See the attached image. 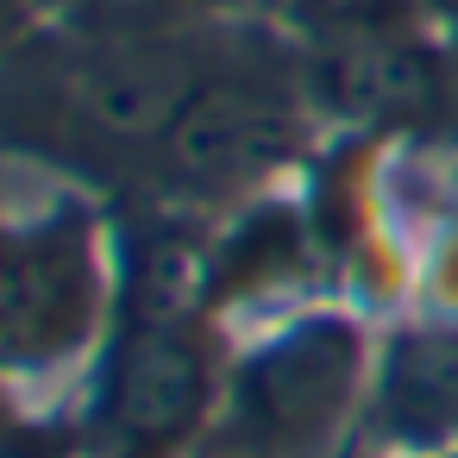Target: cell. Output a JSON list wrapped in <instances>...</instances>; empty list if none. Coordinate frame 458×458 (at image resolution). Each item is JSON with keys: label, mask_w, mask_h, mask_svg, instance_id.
Instances as JSON below:
<instances>
[{"label": "cell", "mask_w": 458, "mask_h": 458, "mask_svg": "<svg viewBox=\"0 0 458 458\" xmlns=\"http://www.w3.org/2000/svg\"><path fill=\"white\" fill-rule=\"evenodd\" d=\"M95 314V258L76 220H0V364H45Z\"/></svg>", "instance_id": "cell-1"}, {"label": "cell", "mask_w": 458, "mask_h": 458, "mask_svg": "<svg viewBox=\"0 0 458 458\" xmlns=\"http://www.w3.org/2000/svg\"><path fill=\"white\" fill-rule=\"evenodd\" d=\"M201 402H208L201 339H189L182 327H151V333L132 339V352L120 358V370L107 383L101 433L120 452H157V445L189 433Z\"/></svg>", "instance_id": "cell-2"}, {"label": "cell", "mask_w": 458, "mask_h": 458, "mask_svg": "<svg viewBox=\"0 0 458 458\" xmlns=\"http://www.w3.org/2000/svg\"><path fill=\"white\" fill-rule=\"evenodd\" d=\"M164 151L189 182H239L289 151V120L251 89H195L170 120Z\"/></svg>", "instance_id": "cell-3"}, {"label": "cell", "mask_w": 458, "mask_h": 458, "mask_svg": "<svg viewBox=\"0 0 458 458\" xmlns=\"http://www.w3.org/2000/svg\"><path fill=\"white\" fill-rule=\"evenodd\" d=\"M76 95L82 114L114 139H164L182 101L195 95V82L164 45H151V32H132L126 45H107L82 64Z\"/></svg>", "instance_id": "cell-4"}, {"label": "cell", "mask_w": 458, "mask_h": 458, "mask_svg": "<svg viewBox=\"0 0 458 458\" xmlns=\"http://www.w3.org/2000/svg\"><path fill=\"white\" fill-rule=\"evenodd\" d=\"M352 358H358L352 327H333V320L301 327V333H289L283 345H270V352L251 364L245 402H251V414H258L264 427L301 433V427H314V420L333 414V402H339L345 383H352Z\"/></svg>", "instance_id": "cell-5"}, {"label": "cell", "mask_w": 458, "mask_h": 458, "mask_svg": "<svg viewBox=\"0 0 458 458\" xmlns=\"http://www.w3.org/2000/svg\"><path fill=\"white\" fill-rule=\"evenodd\" d=\"M314 95L339 114H364V120H395L427 107L433 95V64L420 57V45H408L402 32H364V38H327V51L314 57Z\"/></svg>", "instance_id": "cell-6"}, {"label": "cell", "mask_w": 458, "mask_h": 458, "mask_svg": "<svg viewBox=\"0 0 458 458\" xmlns=\"http://www.w3.org/2000/svg\"><path fill=\"white\" fill-rule=\"evenodd\" d=\"M383 427L395 439L458 433V327H427V333H408L389 345Z\"/></svg>", "instance_id": "cell-7"}, {"label": "cell", "mask_w": 458, "mask_h": 458, "mask_svg": "<svg viewBox=\"0 0 458 458\" xmlns=\"http://www.w3.org/2000/svg\"><path fill=\"white\" fill-rule=\"evenodd\" d=\"M289 7L327 32V38H364V32H408L414 7L408 0H289Z\"/></svg>", "instance_id": "cell-8"}, {"label": "cell", "mask_w": 458, "mask_h": 458, "mask_svg": "<svg viewBox=\"0 0 458 458\" xmlns=\"http://www.w3.org/2000/svg\"><path fill=\"white\" fill-rule=\"evenodd\" d=\"M82 7H89L101 26H114V32H157V26H170L176 13H189L195 0H82Z\"/></svg>", "instance_id": "cell-9"}, {"label": "cell", "mask_w": 458, "mask_h": 458, "mask_svg": "<svg viewBox=\"0 0 458 458\" xmlns=\"http://www.w3.org/2000/svg\"><path fill=\"white\" fill-rule=\"evenodd\" d=\"M414 7V20H445V26H458V0H408Z\"/></svg>", "instance_id": "cell-10"}, {"label": "cell", "mask_w": 458, "mask_h": 458, "mask_svg": "<svg viewBox=\"0 0 458 458\" xmlns=\"http://www.w3.org/2000/svg\"><path fill=\"white\" fill-rule=\"evenodd\" d=\"M20 26V0H0V38H7Z\"/></svg>", "instance_id": "cell-11"}, {"label": "cell", "mask_w": 458, "mask_h": 458, "mask_svg": "<svg viewBox=\"0 0 458 458\" xmlns=\"http://www.w3.org/2000/svg\"><path fill=\"white\" fill-rule=\"evenodd\" d=\"M0 420H7V402H0Z\"/></svg>", "instance_id": "cell-12"}]
</instances>
